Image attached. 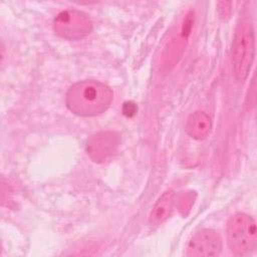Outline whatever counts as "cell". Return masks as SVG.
Listing matches in <instances>:
<instances>
[{"label": "cell", "mask_w": 257, "mask_h": 257, "mask_svg": "<svg viewBox=\"0 0 257 257\" xmlns=\"http://www.w3.org/2000/svg\"><path fill=\"white\" fill-rule=\"evenodd\" d=\"M211 127L212 120L210 115L203 110H197L188 117L185 130L193 139L202 140L208 136Z\"/></svg>", "instance_id": "obj_7"}, {"label": "cell", "mask_w": 257, "mask_h": 257, "mask_svg": "<svg viewBox=\"0 0 257 257\" xmlns=\"http://www.w3.org/2000/svg\"><path fill=\"white\" fill-rule=\"evenodd\" d=\"M227 242L231 252L237 256L251 254L257 246L256 224L245 213H236L227 224Z\"/></svg>", "instance_id": "obj_2"}, {"label": "cell", "mask_w": 257, "mask_h": 257, "mask_svg": "<svg viewBox=\"0 0 257 257\" xmlns=\"http://www.w3.org/2000/svg\"><path fill=\"white\" fill-rule=\"evenodd\" d=\"M53 29L61 38L78 40L91 32L92 23L89 17L82 11L66 9L59 12L54 18Z\"/></svg>", "instance_id": "obj_4"}, {"label": "cell", "mask_w": 257, "mask_h": 257, "mask_svg": "<svg viewBox=\"0 0 257 257\" xmlns=\"http://www.w3.org/2000/svg\"><path fill=\"white\" fill-rule=\"evenodd\" d=\"M113 98L111 89L104 83L86 79L71 85L66 92L68 109L80 116H94L104 112Z\"/></svg>", "instance_id": "obj_1"}, {"label": "cell", "mask_w": 257, "mask_h": 257, "mask_svg": "<svg viewBox=\"0 0 257 257\" xmlns=\"http://www.w3.org/2000/svg\"><path fill=\"white\" fill-rule=\"evenodd\" d=\"M193 199H192V195L191 194H183L180 199H179V209L180 211L182 210H190L192 204H193Z\"/></svg>", "instance_id": "obj_9"}, {"label": "cell", "mask_w": 257, "mask_h": 257, "mask_svg": "<svg viewBox=\"0 0 257 257\" xmlns=\"http://www.w3.org/2000/svg\"><path fill=\"white\" fill-rule=\"evenodd\" d=\"M119 144L120 138L117 133L100 131L87 140L86 153L93 162L104 163L116 154Z\"/></svg>", "instance_id": "obj_5"}, {"label": "cell", "mask_w": 257, "mask_h": 257, "mask_svg": "<svg viewBox=\"0 0 257 257\" xmlns=\"http://www.w3.org/2000/svg\"><path fill=\"white\" fill-rule=\"evenodd\" d=\"M255 56V38L250 22L239 24L232 46L233 71L237 80L247 78Z\"/></svg>", "instance_id": "obj_3"}, {"label": "cell", "mask_w": 257, "mask_h": 257, "mask_svg": "<svg viewBox=\"0 0 257 257\" xmlns=\"http://www.w3.org/2000/svg\"><path fill=\"white\" fill-rule=\"evenodd\" d=\"M175 204V192L173 190L165 191L157 200L150 214V223L160 225L165 222L172 213Z\"/></svg>", "instance_id": "obj_8"}, {"label": "cell", "mask_w": 257, "mask_h": 257, "mask_svg": "<svg viewBox=\"0 0 257 257\" xmlns=\"http://www.w3.org/2000/svg\"><path fill=\"white\" fill-rule=\"evenodd\" d=\"M221 249L222 240L219 233L213 229H202L189 241L187 255L191 257L216 256Z\"/></svg>", "instance_id": "obj_6"}, {"label": "cell", "mask_w": 257, "mask_h": 257, "mask_svg": "<svg viewBox=\"0 0 257 257\" xmlns=\"http://www.w3.org/2000/svg\"><path fill=\"white\" fill-rule=\"evenodd\" d=\"M137 109H138V108H137L136 104H135L134 102H132V101L124 102V104H123V106H122V112H123V114H124L125 116H128V117L135 115L136 112H137Z\"/></svg>", "instance_id": "obj_10"}]
</instances>
